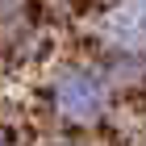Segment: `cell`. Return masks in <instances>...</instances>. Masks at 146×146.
<instances>
[{
	"instance_id": "1",
	"label": "cell",
	"mask_w": 146,
	"mask_h": 146,
	"mask_svg": "<svg viewBox=\"0 0 146 146\" xmlns=\"http://www.w3.org/2000/svg\"><path fill=\"white\" fill-rule=\"evenodd\" d=\"M50 104L63 121L71 125H88L96 121L109 104V84H104L100 71L92 67H63L50 84Z\"/></svg>"
},
{
	"instance_id": "2",
	"label": "cell",
	"mask_w": 146,
	"mask_h": 146,
	"mask_svg": "<svg viewBox=\"0 0 146 146\" xmlns=\"http://www.w3.org/2000/svg\"><path fill=\"white\" fill-rule=\"evenodd\" d=\"M129 9H134L138 25H142V29H146V0H129Z\"/></svg>"
},
{
	"instance_id": "3",
	"label": "cell",
	"mask_w": 146,
	"mask_h": 146,
	"mask_svg": "<svg viewBox=\"0 0 146 146\" xmlns=\"http://www.w3.org/2000/svg\"><path fill=\"white\" fill-rule=\"evenodd\" d=\"M0 138H4V134H0Z\"/></svg>"
}]
</instances>
